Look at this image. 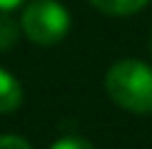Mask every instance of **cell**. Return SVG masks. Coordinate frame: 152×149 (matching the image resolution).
Returning <instances> with one entry per match:
<instances>
[{
  "instance_id": "3",
  "label": "cell",
  "mask_w": 152,
  "mask_h": 149,
  "mask_svg": "<svg viewBox=\"0 0 152 149\" xmlns=\"http://www.w3.org/2000/svg\"><path fill=\"white\" fill-rule=\"evenodd\" d=\"M23 104V87L12 77L10 72H5L0 67V114L15 112Z\"/></svg>"
},
{
  "instance_id": "5",
  "label": "cell",
  "mask_w": 152,
  "mask_h": 149,
  "mask_svg": "<svg viewBox=\"0 0 152 149\" xmlns=\"http://www.w3.org/2000/svg\"><path fill=\"white\" fill-rule=\"evenodd\" d=\"M18 35H20L18 22L8 15V10H0V52H3V50H10L15 45Z\"/></svg>"
},
{
  "instance_id": "1",
  "label": "cell",
  "mask_w": 152,
  "mask_h": 149,
  "mask_svg": "<svg viewBox=\"0 0 152 149\" xmlns=\"http://www.w3.org/2000/svg\"><path fill=\"white\" fill-rule=\"evenodd\" d=\"M105 92L132 114H152V67L140 60L115 62L105 74Z\"/></svg>"
},
{
  "instance_id": "2",
  "label": "cell",
  "mask_w": 152,
  "mask_h": 149,
  "mask_svg": "<svg viewBox=\"0 0 152 149\" xmlns=\"http://www.w3.org/2000/svg\"><path fill=\"white\" fill-rule=\"evenodd\" d=\"M20 27L35 45H55L70 30V15L58 0H33L23 12Z\"/></svg>"
},
{
  "instance_id": "4",
  "label": "cell",
  "mask_w": 152,
  "mask_h": 149,
  "mask_svg": "<svg viewBox=\"0 0 152 149\" xmlns=\"http://www.w3.org/2000/svg\"><path fill=\"white\" fill-rule=\"evenodd\" d=\"M90 3L100 12H107V15H135L150 0H90Z\"/></svg>"
},
{
  "instance_id": "8",
  "label": "cell",
  "mask_w": 152,
  "mask_h": 149,
  "mask_svg": "<svg viewBox=\"0 0 152 149\" xmlns=\"http://www.w3.org/2000/svg\"><path fill=\"white\" fill-rule=\"evenodd\" d=\"M23 0H0V10H12V8H18Z\"/></svg>"
},
{
  "instance_id": "7",
  "label": "cell",
  "mask_w": 152,
  "mask_h": 149,
  "mask_svg": "<svg viewBox=\"0 0 152 149\" xmlns=\"http://www.w3.org/2000/svg\"><path fill=\"white\" fill-rule=\"evenodd\" d=\"M0 149H33L23 137L15 134H0Z\"/></svg>"
},
{
  "instance_id": "9",
  "label": "cell",
  "mask_w": 152,
  "mask_h": 149,
  "mask_svg": "<svg viewBox=\"0 0 152 149\" xmlns=\"http://www.w3.org/2000/svg\"><path fill=\"white\" fill-rule=\"evenodd\" d=\"M150 52H152V40H150Z\"/></svg>"
},
{
  "instance_id": "6",
  "label": "cell",
  "mask_w": 152,
  "mask_h": 149,
  "mask_svg": "<svg viewBox=\"0 0 152 149\" xmlns=\"http://www.w3.org/2000/svg\"><path fill=\"white\" fill-rule=\"evenodd\" d=\"M50 149H95V147L87 139H82V137H62Z\"/></svg>"
}]
</instances>
